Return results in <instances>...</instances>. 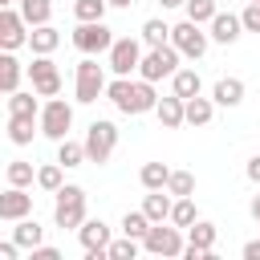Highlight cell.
<instances>
[{
  "mask_svg": "<svg viewBox=\"0 0 260 260\" xmlns=\"http://www.w3.org/2000/svg\"><path fill=\"white\" fill-rule=\"evenodd\" d=\"M106 98H110L122 114H146V110L158 106L154 81H146V77H138V81H130V77H114V81L106 85Z\"/></svg>",
  "mask_w": 260,
  "mask_h": 260,
  "instance_id": "cell-1",
  "label": "cell"
},
{
  "mask_svg": "<svg viewBox=\"0 0 260 260\" xmlns=\"http://www.w3.org/2000/svg\"><path fill=\"white\" fill-rule=\"evenodd\" d=\"M53 219H57V228H81V223H85V187L65 183V187L57 191Z\"/></svg>",
  "mask_w": 260,
  "mask_h": 260,
  "instance_id": "cell-2",
  "label": "cell"
},
{
  "mask_svg": "<svg viewBox=\"0 0 260 260\" xmlns=\"http://www.w3.org/2000/svg\"><path fill=\"white\" fill-rule=\"evenodd\" d=\"M114 146H118V126H114L110 118L89 122V130H85V154H89V162H98V167L110 162Z\"/></svg>",
  "mask_w": 260,
  "mask_h": 260,
  "instance_id": "cell-3",
  "label": "cell"
},
{
  "mask_svg": "<svg viewBox=\"0 0 260 260\" xmlns=\"http://www.w3.org/2000/svg\"><path fill=\"white\" fill-rule=\"evenodd\" d=\"M73 45L81 53H110L114 49V32L106 28V20H77V32H73Z\"/></svg>",
  "mask_w": 260,
  "mask_h": 260,
  "instance_id": "cell-4",
  "label": "cell"
},
{
  "mask_svg": "<svg viewBox=\"0 0 260 260\" xmlns=\"http://www.w3.org/2000/svg\"><path fill=\"white\" fill-rule=\"evenodd\" d=\"M179 49L167 41V45H158V49H150L146 57H142V65H138V73L146 77V81H158V77H175V69H179Z\"/></svg>",
  "mask_w": 260,
  "mask_h": 260,
  "instance_id": "cell-5",
  "label": "cell"
},
{
  "mask_svg": "<svg viewBox=\"0 0 260 260\" xmlns=\"http://www.w3.org/2000/svg\"><path fill=\"white\" fill-rule=\"evenodd\" d=\"M69 126H73V106L61 102V98H53L41 110V134L53 138V142H61V138H69Z\"/></svg>",
  "mask_w": 260,
  "mask_h": 260,
  "instance_id": "cell-6",
  "label": "cell"
},
{
  "mask_svg": "<svg viewBox=\"0 0 260 260\" xmlns=\"http://www.w3.org/2000/svg\"><path fill=\"white\" fill-rule=\"evenodd\" d=\"M171 45H175L183 57H195V61H199V57L207 53V32L187 16L183 24H175V28H171Z\"/></svg>",
  "mask_w": 260,
  "mask_h": 260,
  "instance_id": "cell-7",
  "label": "cell"
},
{
  "mask_svg": "<svg viewBox=\"0 0 260 260\" xmlns=\"http://www.w3.org/2000/svg\"><path fill=\"white\" fill-rule=\"evenodd\" d=\"M142 248L150 252V256H183V236H179V228H162V223H150V232L142 236Z\"/></svg>",
  "mask_w": 260,
  "mask_h": 260,
  "instance_id": "cell-8",
  "label": "cell"
},
{
  "mask_svg": "<svg viewBox=\"0 0 260 260\" xmlns=\"http://www.w3.org/2000/svg\"><path fill=\"white\" fill-rule=\"evenodd\" d=\"M138 65H142V45H138L134 37L114 41V49H110V69H114V77H130Z\"/></svg>",
  "mask_w": 260,
  "mask_h": 260,
  "instance_id": "cell-9",
  "label": "cell"
},
{
  "mask_svg": "<svg viewBox=\"0 0 260 260\" xmlns=\"http://www.w3.org/2000/svg\"><path fill=\"white\" fill-rule=\"evenodd\" d=\"M98 93H106V73H102V65L93 61V57H85L81 65H77V102H98Z\"/></svg>",
  "mask_w": 260,
  "mask_h": 260,
  "instance_id": "cell-10",
  "label": "cell"
},
{
  "mask_svg": "<svg viewBox=\"0 0 260 260\" xmlns=\"http://www.w3.org/2000/svg\"><path fill=\"white\" fill-rule=\"evenodd\" d=\"M28 81H32V89L41 93V98H57V89H61V73H57V65L49 61V57H32V65H28Z\"/></svg>",
  "mask_w": 260,
  "mask_h": 260,
  "instance_id": "cell-11",
  "label": "cell"
},
{
  "mask_svg": "<svg viewBox=\"0 0 260 260\" xmlns=\"http://www.w3.org/2000/svg\"><path fill=\"white\" fill-rule=\"evenodd\" d=\"M77 240H81V248H85L89 260H102L106 248H110V228H106L102 219H85V223L77 228Z\"/></svg>",
  "mask_w": 260,
  "mask_h": 260,
  "instance_id": "cell-12",
  "label": "cell"
},
{
  "mask_svg": "<svg viewBox=\"0 0 260 260\" xmlns=\"http://www.w3.org/2000/svg\"><path fill=\"white\" fill-rule=\"evenodd\" d=\"M24 24H28V20H24L20 12H12L8 4L0 8V45H4L8 53H12V49H20V45L28 41V32H24Z\"/></svg>",
  "mask_w": 260,
  "mask_h": 260,
  "instance_id": "cell-13",
  "label": "cell"
},
{
  "mask_svg": "<svg viewBox=\"0 0 260 260\" xmlns=\"http://www.w3.org/2000/svg\"><path fill=\"white\" fill-rule=\"evenodd\" d=\"M32 211V195L24 191V187H12L8 183V191L0 195V219L4 223H16V219H24Z\"/></svg>",
  "mask_w": 260,
  "mask_h": 260,
  "instance_id": "cell-14",
  "label": "cell"
},
{
  "mask_svg": "<svg viewBox=\"0 0 260 260\" xmlns=\"http://www.w3.org/2000/svg\"><path fill=\"white\" fill-rule=\"evenodd\" d=\"M154 118H158L167 130L183 126V122H187V98H179V93H171V98H158V106H154Z\"/></svg>",
  "mask_w": 260,
  "mask_h": 260,
  "instance_id": "cell-15",
  "label": "cell"
},
{
  "mask_svg": "<svg viewBox=\"0 0 260 260\" xmlns=\"http://www.w3.org/2000/svg\"><path fill=\"white\" fill-rule=\"evenodd\" d=\"M240 28H244V20L232 16V12H215V16H211V41H219V45L240 41Z\"/></svg>",
  "mask_w": 260,
  "mask_h": 260,
  "instance_id": "cell-16",
  "label": "cell"
},
{
  "mask_svg": "<svg viewBox=\"0 0 260 260\" xmlns=\"http://www.w3.org/2000/svg\"><path fill=\"white\" fill-rule=\"evenodd\" d=\"M171 207H175V199H171V191H167V187H158V191H150V195L142 199V211L150 215V223L171 219Z\"/></svg>",
  "mask_w": 260,
  "mask_h": 260,
  "instance_id": "cell-17",
  "label": "cell"
},
{
  "mask_svg": "<svg viewBox=\"0 0 260 260\" xmlns=\"http://www.w3.org/2000/svg\"><path fill=\"white\" fill-rule=\"evenodd\" d=\"M211 98H215V106H240L244 102V81L240 77H219Z\"/></svg>",
  "mask_w": 260,
  "mask_h": 260,
  "instance_id": "cell-18",
  "label": "cell"
},
{
  "mask_svg": "<svg viewBox=\"0 0 260 260\" xmlns=\"http://www.w3.org/2000/svg\"><path fill=\"white\" fill-rule=\"evenodd\" d=\"M28 45H32V53H41V57H49L57 45H61V32L53 28V24H37L32 32H28Z\"/></svg>",
  "mask_w": 260,
  "mask_h": 260,
  "instance_id": "cell-19",
  "label": "cell"
},
{
  "mask_svg": "<svg viewBox=\"0 0 260 260\" xmlns=\"http://www.w3.org/2000/svg\"><path fill=\"white\" fill-rule=\"evenodd\" d=\"M187 244H191V248H203V252L211 256V248H215V223L195 219V223L187 228Z\"/></svg>",
  "mask_w": 260,
  "mask_h": 260,
  "instance_id": "cell-20",
  "label": "cell"
},
{
  "mask_svg": "<svg viewBox=\"0 0 260 260\" xmlns=\"http://www.w3.org/2000/svg\"><path fill=\"white\" fill-rule=\"evenodd\" d=\"M20 73H24V69H20V61H16V57L4 49V57H0V89H4V93H16Z\"/></svg>",
  "mask_w": 260,
  "mask_h": 260,
  "instance_id": "cell-21",
  "label": "cell"
},
{
  "mask_svg": "<svg viewBox=\"0 0 260 260\" xmlns=\"http://www.w3.org/2000/svg\"><path fill=\"white\" fill-rule=\"evenodd\" d=\"M211 114H215V98H187V122L191 126H207L211 122Z\"/></svg>",
  "mask_w": 260,
  "mask_h": 260,
  "instance_id": "cell-22",
  "label": "cell"
},
{
  "mask_svg": "<svg viewBox=\"0 0 260 260\" xmlns=\"http://www.w3.org/2000/svg\"><path fill=\"white\" fill-rule=\"evenodd\" d=\"M138 179H142V187H146V191H158V187H167V183H171V167H167V162H142Z\"/></svg>",
  "mask_w": 260,
  "mask_h": 260,
  "instance_id": "cell-23",
  "label": "cell"
},
{
  "mask_svg": "<svg viewBox=\"0 0 260 260\" xmlns=\"http://www.w3.org/2000/svg\"><path fill=\"white\" fill-rule=\"evenodd\" d=\"M41 236H45V228H41L37 219H28V215H24V219H16V228H12V240H16L20 248H37V244H41Z\"/></svg>",
  "mask_w": 260,
  "mask_h": 260,
  "instance_id": "cell-24",
  "label": "cell"
},
{
  "mask_svg": "<svg viewBox=\"0 0 260 260\" xmlns=\"http://www.w3.org/2000/svg\"><path fill=\"white\" fill-rule=\"evenodd\" d=\"M171 89H175L179 98H195V93L203 89V81H199V73H195V69H175V77H171Z\"/></svg>",
  "mask_w": 260,
  "mask_h": 260,
  "instance_id": "cell-25",
  "label": "cell"
},
{
  "mask_svg": "<svg viewBox=\"0 0 260 260\" xmlns=\"http://www.w3.org/2000/svg\"><path fill=\"white\" fill-rule=\"evenodd\" d=\"M89 154H85V142H73V138H61L57 142V162L61 167H81Z\"/></svg>",
  "mask_w": 260,
  "mask_h": 260,
  "instance_id": "cell-26",
  "label": "cell"
},
{
  "mask_svg": "<svg viewBox=\"0 0 260 260\" xmlns=\"http://www.w3.org/2000/svg\"><path fill=\"white\" fill-rule=\"evenodd\" d=\"M32 122L37 118H24V114H8V138L16 146H28L32 142Z\"/></svg>",
  "mask_w": 260,
  "mask_h": 260,
  "instance_id": "cell-27",
  "label": "cell"
},
{
  "mask_svg": "<svg viewBox=\"0 0 260 260\" xmlns=\"http://www.w3.org/2000/svg\"><path fill=\"white\" fill-rule=\"evenodd\" d=\"M49 12H53V4H49V0H20V16L28 20V28L49 24Z\"/></svg>",
  "mask_w": 260,
  "mask_h": 260,
  "instance_id": "cell-28",
  "label": "cell"
},
{
  "mask_svg": "<svg viewBox=\"0 0 260 260\" xmlns=\"http://www.w3.org/2000/svg\"><path fill=\"white\" fill-rule=\"evenodd\" d=\"M195 219H199V211H195V199H191V195L175 199V207H171V223H175V228H191Z\"/></svg>",
  "mask_w": 260,
  "mask_h": 260,
  "instance_id": "cell-29",
  "label": "cell"
},
{
  "mask_svg": "<svg viewBox=\"0 0 260 260\" xmlns=\"http://www.w3.org/2000/svg\"><path fill=\"white\" fill-rule=\"evenodd\" d=\"M122 232L134 236V240H142V236L150 232V215H146V211H126V215H122Z\"/></svg>",
  "mask_w": 260,
  "mask_h": 260,
  "instance_id": "cell-30",
  "label": "cell"
},
{
  "mask_svg": "<svg viewBox=\"0 0 260 260\" xmlns=\"http://www.w3.org/2000/svg\"><path fill=\"white\" fill-rule=\"evenodd\" d=\"M37 93V89H32ZM32 93H8V114H24V118H37V98Z\"/></svg>",
  "mask_w": 260,
  "mask_h": 260,
  "instance_id": "cell-31",
  "label": "cell"
},
{
  "mask_svg": "<svg viewBox=\"0 0 260 260\" xmlns=\"http://www.w3.org/2000/svg\"><path fill=\"white\" fill-rule=\"evenodd\" d=\"M138 244H142V240H134V236H126V240H110L106 256H110V260H134V256H138Z\"/></svg>",
  "mask_w": 260,
  "mask_h": 260,
  "instance_id": "cell-32",
  "label": "cell"
},
{
  "mask_svg": "<svg viewBox=\"0 0 260 260\" xmlns=\"http://www.w3.org/2000/svg\"><path fill=\"white\" fill-rule=\"evenodd\" d=\"M106 8H110V0H77L73 4V16L77 20H102Z\"/></svg>",
  "mask_w": 260,
  "mask_h": 260,
  "instance_id": "cell-33",
  "label": "cell"
},
{
  "mask_svg": "<svg viewBox=\"0 0 260 260\" xmlns=\"http://www.w3.org/2000/svg\"><path fill=\"white\" fill-rule=\"evenodd\" d=\"M142 41H146L150 49H158V45L171 41V28H167L162 20H146V24H142Z\"/></svg>",
  "mask_w": 260,
  "mask_h": 260,
  "instance_id": "cell-34",
  "label": "cell"
},
{
  "mask_svg": "<svg viewBox=\"0 0 260 260\" xmlns=\"http://www.w3.org/2000/svg\"><path fill=\"white\" fill-rule=\"evenodd\" d=\"M4 175H8V183H12V187H28V183H32V162H24V158H12Z\"/></svg>",
  "mask_w": 260,
  "mask_h": 260,
  "instance_id": "cell-35",
  "label": "cell"
},
{
  "mask_svg": "<svg viewBox=\"0 0 260 260\" xmlns=\"http://www.w3.org/2000/svg\"><path fill=\"white\" fill-rule=\"evenodd\" d=\"M37 183H41L45 191H53V195H57V191L65 187V183H61V162H45V167L37 171Z\"/></svg>",
  "mask_w": 260,
  "mask_h": 260,
  "instance_id": "cell-36",
  "label": "cell"
},
{
  "mask_svg": "<svg viewBox=\"0 0 260 260\" xmlns=\"http://www.w3.org/2000/svg\"><path fill=\"white\" fill-rule=\"evenodd\" d=\"M167 191H171L175 199L191 195V191H195V175H191V171H171V183H167Z\"/></svg>",
  "mask_w": 260,
  "mask_h": 260,
  "instance_id": "cell-37",
  "label": "cell"
},
{
  "mask_svg": "<svg viewBox=\"0 0 260 260\" xmlns=\"http://www.w3.org/2000/svg\"><path fill=\"white\" fill-rule=\"evenodd\" d=\"M183 8L195 24H211V16H215V0H187Z\"/></svg>",
  "mask_w": 260,
  "mask_h": 260,
  "instance_id": "cell-38",
  "label": "cell"
},
{
  "mask_svg": "<svg viewBox=\"0 0 260 260\" xmlns=\"http://www.w3.org/2000/svg\"><path fill=\"white\" fill-rule=\"evenodd\" d=\"M240 20H244V28H248V32H260V4H252V0H248V8H244V16H240Z\"/></svg>",
  "mask_w": 260,
  "mask_h": 260,
  "instance_id": "cell-39",
  "label": "cell"
},
{
  "mask_svg": "<svg viewBox=\"0 0 260 260\" xmlns=\"http://www.w3.org/2000/svg\"><path fill=\"white\" fill-rule=\"evenodd\" d=\"M32 260H61V252H57V248H45V244H37V248H32Z\"/></svg>",
  "mask_w": 260,
  "mask_h": 260,
  "instance_id": "cell-40",
  "label": "cell"
},
{
  "mask_svg": "<svg viewBox=\"0 0 260 260\" xmlns=\"http://www.w3.org/2000/svg\"><path fill=\"white\" fill-rule=\"evenodd\" d=\"M16 252H20L16 240H4V244H0V260H16Z\"/></svg>",
  "mask_w": 260,
  "mask_h": 260,
  "instance_id": "cell-41",
  "label": "cell"
},
{
  "mask_svg": "<svg viewBox=\"0 0 260 260\" xmlns=\"http://www.w3.org/2000/svg\"><path fill=\"white\" fill-rule=\"evenodd\" d=\"M244 260H260V240H248L244 244Z\"/></svg>",
  "mask_w": 260,
  "mask_h": 260,
  "instance_id": "cell-42",
  "label": "cell"
},
{
  "mask_svg": "<svg viewBox=\"0 0 260 260\" xmlns=\"http://www.w3.org/2000/svg\"><path fill=\"white\" fill-rule=\"evenodd\" d=\"M248 179H252V183H260V154H256V158H248Z\"/></svg>",
  "mask_w": 260,
  "mask_h": 260,
  "instance_id": "cell-43",
  "label": "cell"
},
{
  "mask_svg": "<svg viewBox=\"0 0 260 260\" xmlns=\"http://www.w3.org/2000/svg\"><path fill=\"white\" fill-rule=\"evenodd\" d=\"M248 211H252V219L260 223V195H252V203H248Z\"/></svg>",
  "mask_w": 260,
  "mask_h": 260,
  "instance_id": "cell-44",
  "label": "cell"
},
{
  "mask_svg": "<svg viewBox=\"0 0 260 260\" xmlns=\"http://www.w3.org/2000/svg\"><path fill=\"white\" fill-rule=\"evenodd\" d=\"M162 8H179V4H187V0H158Z\"/></svg>",
  "mask_w": 260,
  "mask_h": 260,
  "instance_id": "cell-45",
  "label": "cell"
},
{
  "mask_svg": "<svg viewBox=\"0 0 260 260\" xmlns=\"http://www.w3.org/2000/svg\"><path fill=\"white\" fill-rule=\"evenodd\" d=\"M110 4H114V8H130L134 0H110Z\"/></svg>",
  "mask_w": 260,
  "mask_h": 260,
  "instance_id": "cell-46",
  "label": "cell"
},
{
  "mask_svg": "<svg viewBox=\"0 0 260 260\" xmlns=\"http://www.w3.org/2000/svg\"><path fill=\"white\" fill-rule=\"evenodd\" d=\"M0 4H12V0H0Z\"/></svg>",
  "mask_w": 260,
  "mask_h": 260,
  "instance_id": "cell-47",
  "label": "cell"
},
{
  "mask_svg": "<svg viewBox=\"0 0 260 260\" xmlns=\"http://www.w3.org/2000/svg\"><path fill=\"white\" fill-rule=\"evenodd\" d=\"M252 4H260V0H252Z\"/></svg>",
  "mask_w": 260,
  "mask_h": 260,
  "instance_id": "cell-48",
  "label": "cell"
}]
</instances>
